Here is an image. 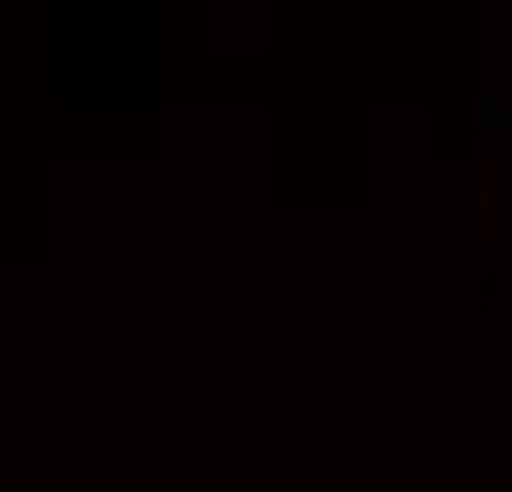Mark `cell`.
Returning <instances> with one entry per match:
<instances>
[{"label":"cell","instance_id":"cell-1","mask_svg":"<svg viewBox=\"0 0 512 492\" xmlns=\"http://www.w3.org/2000/svg\"><path fill=\"white\" fill-rule=\"evenodd\" d=\"M479 140H486L499 160H512V114H506V107H493V100L479 107Z\"/></svg>","mask_w":512,"mask_h":492},{"label":"cell","instance_id":"cell-2","mask_svg":"<svg viewBox=\"0 0 512 492\" xmlns=\"http://www.w3.org/2000/svg\"><path fill=\"white\" fill-rule=\"evenodd\" d=\"M506 293H512L506 280H486V286H479V306H473L479 326H499V320H506Z\"/></svg>","mask_w":512,"mask_h":492},{"label":"cell","instance_id":"cell-3","mask_svg":"<svg viewBox=\"0 0 512 492\" xmlns=\"http://www.w3.org/2000/svg\"><path fill=\"white\" fill-rule=\"evenodd\" d=\"M506 213H512V160H506Z\"/></svg>","mask_w":512,"mask_h":492}]
</instances>
